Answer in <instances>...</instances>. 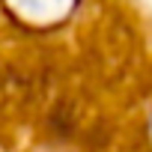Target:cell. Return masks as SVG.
<instances>
[{
	"instance_id": "6da1fadb",
	"label": "cell",
	"mask_w": 152,
	"mask_h": 152,
	"mask_svg": "<svg viewBox=\"0 0 152 152\" xmlns=\"http://www.w3.org/2000/svg\"><path fill=\"white\" fill-rule=\"evenodd\" d=\"M149 93V21L137 0H0L3 131L90 149L131 131Z\"/></svg>"
}]
</instances>
